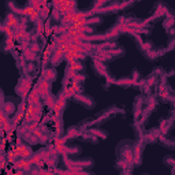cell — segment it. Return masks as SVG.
Masks as SVG:
<instances>
[{
  "mask_svg": "<svg viewBox=\"0 0 175 175\" xmlns=\"http://www.w3.org/2000/svg\"><path fill=\"white\" fill-rule=\"evenodd\" d=\"M164 162H166V163H168L170 166H173L174 168H175V159H174V158H171V156H168V158H166V159H164Z\"/></svg>",
  "mask_w": 175,
  "mask_h": 175,
  "instance_id": "cell-7",
  "label": "cell"
},
{
  "mask_svg": "<svg viewBox=\"0 0 175 175\" xmlns=\"http://www.w3.org/2000/svg\"><path fill=\"white\" fill-rule=\"evenodd\" d=\"M36 89H37L38 95L42 96V97H49V89H51V82L47 81V80H40V82L37 84V86H36Z\"/></svg>",
  "mask_w": 175,
  "mask_h": 175,
  "instance_id": "cell-1",
  "label": "cell"
},
{
  "mask_svg": "<svg viewBox=\"0 0 175 175\" xmlns=\"http://www.w3.org/2000/svg\"><path fill=\"white\" fill-rule=\"evenodd\" d=\"M14 152H15V155L17 156H19V158H22V159H29L32 158V149L29 148L27 145H18L15 149H14Z\"/></svg>",
  "mask_w": 175,
  "mask_h": 175,
  "instance_id": "cell-2",
  "label": "cell"
},
{
  "mask_svg": "<svg viewBox=\"0 0 175 175\" xmlns=\"http://www.w3.org/2000/svg\"><path fill=\"white\" fill-rule=\"evenodd\" d=\"M174 48H175V40H173V41H171V42H170V47H168V48H167V49H166V51H170V49H174Z\"/></svg>",
  "mask_w": 175,
  "mask_h": 175,
  "instance_id": "cell-8",
  "label": "cell"
},
{
  "mask_svg": "<svg viewBox=\"0 0 175 175\" xmlns=\"http://www.w3.org/2000/svg\"><path fill=\"white\" fill-rule=\"evenodd\" d=\"M175 26V17L173 14H167L166 18H164V27L166 29H170V27H174Z\"/></svg>",
  "mask_w": 175,
  "mask_h": 175,
  "instance_id": "cell-5",
  "label": "cell"
},
{
  "mask_svg": "<svg viewBox=\"0 0 175 175\" xmlns=\"http://www.w3.org/2000/svg\"><path fill=\"white\" fill-rule=\"evenodd\" d=\"M30 84H32L30 78H22L21 82H19V85H18V88H17V92L21 96H26L27 92L30 90Z\"/></svg>",
  "mask_w": 175,
  "mask_h": 175,
  "instance_id": "cell-3",
  "label": "cell"
},
{
  "mask_svg": "<svg viewBox=\"0 0 175 175\" xmlns=\"http://www.w3.org/2000/svg\"><path fill=\"white\" fill-rule=\"evenodd\" d=\"M15 168L18 170H22V171H27L32 168V162L30 159H21L15 162Z\"/></svg>",
  "mask_w": 175,
  "mask_h": 175,
  "instance_id": "cell-4",
  "label": "cell"
},
{
  "mask_svg": "<svg viewBox=\"0 0 175 175\" xmlns=\"http://www.w3.org/2000/svg\"><path fill=\"white\" fill-rule=\"evenodd\" d=\"M55 78V71L51 70V69H45L42 71V80H47V81H51Z\"/></svg>",
  "mask_w": 175,
  "mask_h": 175,
  "instance_id": "cell-6",
  "label": "cell"
}]
</instances>
